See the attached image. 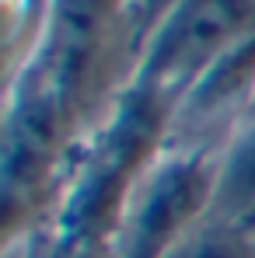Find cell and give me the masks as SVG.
<instances>
[{
    "mask_svg": "<svg viewBox=\"0 0 255 258\" xmlns=\"http://www.w3.org/2000/svg\"><path fill=\"white\" fill-rule=\"evenodd\" d=\"M136 67V39L126 0H45L35 39L14 77L56 94L87 129Z\"/></svg>",
    "mask_w": 255,
    "mask_h": 258,
    "instance_id": "7a4b0ae2",
    "label": "cell"
},
{
    "mask_svg": "<svg viewBox=\"0 0 255 258\" xmlns=\"http://www.w3.org/2000/svg\"><path fill=\"white\" fill-rule=\"evenodd\" d=\"M168 258H255V234L207 216Z\"/></svg>",
    "mask_w": 255,
    "mask_h": 258,
    "instance_id": "8992f818",
    "label": "cell"
},
{
    "mask_svg": "<svg viewBox=\"0 0 255 258\" xmlns=\"http://www.w3.org/2000/svg\"><path fill=\"white\" fill-rule=\"evenodd\" d=\"M213 220L255 234V108L217 150Z\"/></svg>",
    "mask_w": 255,
    "mask_h": 258,
    "instance_id": "5b68a950",
    "label": "cell"
},
{
    "mask_svg": "<svg viewBox=\"0 0 255 258\" xmlns=\"http://www.w3.org/2000/svg\"><path fill=\"white\" fill-rule=\"evenodd\" d=\"M248 35H255V0H175L140 45L133 77L178 98Z\"/></svg>",
    "mask_w": 255,
    "mask_h": 258,
    "instance_id": "277c9868",
    "label": "cell"
},
{
    "mask_svg": "<svg viewBox=\"0 0 255 258\" xmlns=\"http://www.w3.org/2000/svg\"><path fill=\"white\" fill-rule=\"evenodd\" d=\"M175 0H126V14H129V25H133V39H136V52L140 45L147 42V35L154 32V25L165 18Z\"/></svg>",
    "mask_w": 255,
    "mask_h": 258,
    "instance_id": "ba28073f",
    "label": "cell"
},
{
    "mask_svg": "<svg viewBox=\"0 0 255 258\" xmlns=\"http://www.w3.org/2000/svg\"><path fill=\"white\" fill-rule=\"evenodd\" d=\"M171 94L129 77L81 140L45 227L74 241L112 248L133 188L171 143Z\"/></svg>",
    "mask_w": 255,
    "mask_h": 258,
    "instance_id": "6da1fadb",
    "label": "cell"
},
{
    "mask_svg": "<svg viewBox=\"0 0 255 258\" xmlns=\"http://www.w3.org/2000/svg\"><path fill=\"white\" fill-rule=\"evenodd\" d=\"M25 244H28L25 258H116V248H109V244L74 241V237H63V234H56L49 227L28 234Z\"/></svg>",
    "mask_w": 255,
    "mask_h": 258,
    "instance_id": "52a82bcc",
    "label": "cell"
},
{
    "mask_svg": "<svg viewBox=\"0 0 255 258\" xmlns=\"http://www.w3.org/2000/svg\"><path fill=\"white\" fill-rule=\"evenodd\" d=\"M217 150L175 147L143 171L116 234V258H168L213 210Z\"/></svg>",
    "mask_w": 255,
    "mask_h": 258,
    "instance_id": "3957f363",
    "label": "cell"
}]
</instances>
